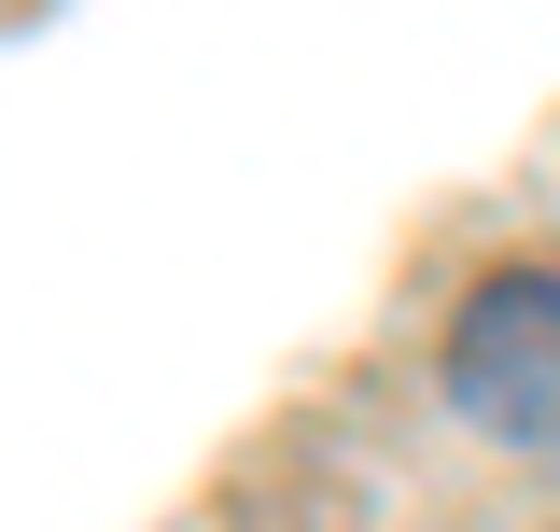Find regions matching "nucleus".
<instances>
[{
	"mask_svg": "<svg viewBox=\"0 0 560 532\" xmlns=\"http://www.w3.org/2000/svg\"><path fill=\"white\" fill-rule=\"evenodd\" d=\"M448 406L504 435V449H560V280L547 266H504L463 294L448 323Z\"/></svg>",
	"mask_w": 560,
	"mask_h": 532,
	"instance_id": "nucleus-1",
	"label": "nucleus"
}]
</instances>
